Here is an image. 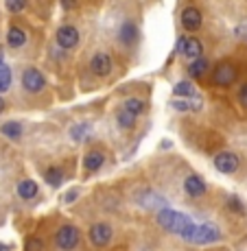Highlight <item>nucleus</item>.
<instances>
[{
	"label": "nucleus",
	"instance_id": "6e6552de",
	"mask_svg": "<svg viewBox=\"0 0 247 251\" xmlns=\"http://www.w3.org/2000/svg\"><path fill=\"white\" fill-rule=\"evenodd\" d=\"M90 70L96 76H108L112 72V57L108 52H96L90 59Z\"/></svg>",
	"mask_w": 247,
	"mask_h": 251
},
{
	"label": "nucleus",
	"instance_id": "393cba45",
	"mask_svg": "<svg viewBox=\"0 0 247 251\" xmlns=\"http://www.w3.org/2000/svg\"><path fill=\"white\" fill-rule=\"evenodd\" d=\"M7 2V9L11 13H20L24 9V4H27V0H4Z\"/></svg>",
	"mask_w": 247,
	"mask_h": 251
},
{
	"label": "nucleus",
	"instance_id": "a878e982",
	"mask_svg": "<svg viewBox=\"0 0 247 251\" xmlns=\"http://www.w3.org/2000/svg\"><path fill=\"white\" fill-rule=\"evenodd\" d=\"M24 251H42V240L40 238H28L27 240V249Z\"/></svg>",
	"mask_w": 247,
	"mask_h": 251
},
{
	"label": "nucleus",
	"instance_id": "bb28decb",
	"mask_svg": "<svg viewBox=\"0 0 247 251\" xmlns=\"http://www.w3.org/2000/svg\"><path fill=\"white\" fill-rule=\"evenodd\" d=\"M173 107H175V109H180V112H188V109H192V107H199V105L184 103V100H175V103H173Z\"/></svg>",
	"mask_w": 247,
	"mask_h": 251
},
{
	"label": "nucleus",
	"instance_id": "f03ea898",
	"mask_svg": "<svg viewBox=\"0 0 247 251\" xmlns=\"http://www.w3.org/2000/svg\"><path fill=\"white\" fill-rule=\"evenodd\" d=\"M236 79H239V70H236V66L230 64V61H221V64H217L215 70H212V83L219 85V88H227V85H232Z\"/></svg>",
	"mask_w": 247,
	"mask_h": 251
},
{
	"label": "nucleus",
	"instance_id": "39448f33",
	"mask_svg": "<svg viewBox=\"0 0 247 251\" xmlns=\"http://www.w3.org/2000/svg\"><path fill=\"white\" fill-rule=\"evenodd\" d=\"M22 85H24V90H27V92L37 94V92L44 90L46 79H44V75H42L37 68H27V70H24V75H22Z\"/></svg>",
	"mask_w": 247,
	"mask_h": 251
},
{
	"label": "nucleus",
	"instance_id": "dca6fc26",
	"mask_svg": "<svg viewBox=\"0 0 247 251\" xmlns=\"http://www.w3.org/2000/svg\"><path fill=\"white\" fill-rule=\"evenodd\" d=\"M18 195L22 197V199H33V197L37 195V183L33 181V179H24L18 183Z\"/></svg>",
	"mask_w": 247,
	"mask_h": 251
},
{
	"label": "nucleus",
	"instance_id": "a211bd4d",
	"mask_svg": "<svg viewBox=\"0 0 247 251\" xmlns=\"http://www.w3.org/2000/svg\"><path fill=\"white\" fill-rule=\"evenodd\" d=\"M208 68H210V64L199 57V59H192V64H191V68H188V72H191L192 79H199V76H203L208 72Z\"/></svg>",
	"mask_w": 247,
	"mask_h": 251
},
{
	"label": "nucleus",
	"instance_id": "9d476101",
	"mask_svg": "<svg viewBox=\"0 0 247 251\" xmlns=\"http://www.w3.org/2000/svg\"><path fill=\"white\" fill-rule=\"evenodd\" d=\"M184 190H186L188 197H203L206 195V181L201 179L199 175H188L186 179H184Z\"/></svg>",
	"mask_w": 247,
	"mask_h": 251
},
{
	"label": "nucleus",
	"instance_id": "ddd939ff",
	"mask_svg": "<svg viewBox=\"0 0 247 251\" xmlns=\"http://www.w3.org/2000/svg\"><path fill=\"white\" fill-rule=\"evenodd\" d=\"M203 52V46L197 37H186V46H184V57L188 59H199Z\"/></svg>",
	"mask_w": 247,
	"mask_h": 251
},
{
	"label": "nucleus",
	"instance_id": "473e14b6",
	"mask_svg": "<svg viewBox=\"0 0 247 251\" xmlns=\"http://www.w3.org/2000/svg\"><path fill=\"white\" fill-rule=\"evenodd\" d=\"M0 251H11V247H7V245H0Z\"/></svg>",
	"mask_w": 247,
	"mask_h": 251
},
{
	"label": "nucleus",
	"instance_id": "1a4fd4ad",
	"mask_svg": "<svg viewBox=\"0 0 247 251\" xmlns=\"http://www.w3.org/2000/svg\"><path fill=\"white\" fill-rule=\"evenodd\" d=\"M90 240L94 247H105L112 240V227L108 223H94L90 229Z\"/></svg>",
	"mask_w": 247,
	"mask_h": 251
},
{
	"label": "nucleus",
	"instance_id": "2f4dec72",
	"mask_svg": "<svg viewBox=\"0 0 247 251\" xmlns=\"http://www.w3.org/2000/svg\"><path fill=\"white\" fill-rule=\"evenodd\" d=\"M4 112V100H2V96H0V114Z\"/></svg>",
	"mask_w": 247,
	"mask_h": 251
},
{
	"label": "nucleus",
	"instance_id": "6ab92c4d",
	"mask_svg": "<svg viewBox=\"0 0 247 251\" xmlns=\"http://www.w3.org/2000/svg\"><path fill=\"white\" fill-rule=\"evenodd\" d=\"M0 131L9 140H20V136H22V127L18 123H4L2 127H0Z\"/></svg>",
	"mask_w": 247,
	"mask_h": 251
},
{
	"label": "nucleus",
	"instance_id": "aec40b11",
	"mask_svg": "<svg viewBox=\"0 0 247 251\" xmlns=\"http://www.w3.org/2000/svg\"><path fill=\"white\" fill-rule=\"evenodd\" d=\"M125 109H127V112H132L134 116H140L144 112V103L140 99H136V96H132V99L125 100Z\"/></svg>",
	"mask_w": 247,
	"mask_h": 251
},
{
	"label": "nucleus",
	"instance_id": "f3484780",
	"mask_svg": "<svg viewBox=\"0 0 247 251\" xmlns=\"http://www.w3.org/2000/svg\"><path fill=\"white\" fill-rule=\"evenodd\" d=\"M140 203H142V207H160V210H164V205H166V201L162 199V197H158V195H153V192H147V195H142L140 197Z\"/></svg>",
	"mask_w": 247,
	"mask_h": 251
},
{
	"label": "nucleus",
	"instance_id": "7c9ffc66",
	"mask_svg": "<svg viewBox=\"0 0 247 251\" xmlns=\"http://www.w3.org/2000/svg\"><path fill=\"white\" fill-rule=\"evenodd\" d=\"M230 207L232 210H236V212H243V207H241V203L236 199H230Z\"/></svg>",
	"mask_w": 247,
	"mask_h": 251
},
{
	"label": "nucleus",
	"instance_id": "b1692460",
	"mask_svg": "<svg viewBox=\"0 0 247 251\" xmlns=\"http://www.w3.org/2000/svg\"><path fill=\"white\" fill-rule=\"evenodd\" d=\"M173 92H175V96H192L195 94V88H192V83H188V81H180Z\"/></svg>",
	"mask_w": 247,
	"mask_h": 251
},
{
	"label": "nucleus",
	"instance_id": "4be33fe9",
	"mask_svg": "<svg viewBox=\"0 0 247 251\" xmlns=\"http://www.w3.org/2000/svg\"><path fill=\"white\" fill-rule=\"evenodd\" d=\"M46 181L51 183L53 188L61 186V181H64V173H61V168H48V173H46Z\"/></svg>",
	"mask_w": 247,
	"mask_h": 251
},
{
	"label": "nucleus",
	"instance_id": "423d86ee",
	"mask_svg": "<svg viewBox=\"0 0 247 251\" xmlns=\"http://www.w3.org/2000/svg\"><path fill=\"white\" fill-rule=\"evenodd\" d=\"M239 155L236 153H230V151H221L215 155V166L219 173H225V175H230V173H236L239 171Z\"/></svg>",
	"mask_w": 247,
	"mask_h": 251
},
{
	"label": "nucleus",
	"instance_id": "4468645a",
	"mask_svg": "<svg viewBox=\"0 0 247 251\" xmlns=\"http://www.w3.org/2000/svg\"><path fill=\"white\" fill-rule=\"evenodd\" d=\"M103 162H105V157H103V153L101 151H90L88 155H85V160H83V168L85 171H99L101 166H103Z\"/></svg>",
	"mask_w": 247,
	"mask_h": 251
},
{
	"label": "nucleus",
	"instance_id": "412c9836",
	"mask_svg": "<svg viewBox=\"0 0 247 251\" xmlns=\"http://www.w3.org/2000/svg\"><path fill=\"white\" fill-rule=\"evenodd\" d=\"M9 85H11V70L0 61V92H7Z\"/></svg>",
	"mask_w": 247,
	"mask_h": 251
},
{
	"label": "nucleus",
	"instance_id": "5701e85b",
	"mask_svg": "<svg viewBox=\"0 0 247 251\" xmlns=\"http://www.w3.org/2000/svg\"><path fill=\"white\" fill-rule=\"evenodd\" d=\"M118 125L123 129H134L136 127V116L132 112H127V109H123V112L118 114Z\"/></svg>",
	"mask_w": 247,
	"mask_h": 251
},
{
	"label": "nucleus",
	"instance_id": "f8f14e48",
	"mask_svg": "<svg viewBox=\"0 0 247 251\" xmlns=\"http://www.w3.org/2000/svg\"><path fill=\"white\" fill-rule=\"evenodd\" d=\"M118 37H120V42H123V44H127V46L136 44V40H138V28H136V24L134 22H125L123 26H120Z\"/></svg>",
	"mask_w": 247,
	"mask_h": 251
},
{
	"label": "nucleus",
	"instance_id": "7ed1b4c3",
	"mask_svg": "<svg viewBox=\"0 0 247 251\" xmlns=\"http://www.w3.org/2000/svg\"><path fill=\"white\" fill-rule=\"evenodd\" d=\"M79 240H81V231L77 229L75 225H64V227H59L55 234V245L64 251H72L79 245Z\"/></svg>",
	"mask_w": 247,
	"mask_h": 251
},
{
	"label": "nucleus",
	"instance_id": "72a5a7b5",
	"mask_svg": "<svg viewBox=\"0 0 247 251\" xmlns=\"http://www.w3.org/2000/svg\"><path fill=\"white\" fill-rule=\"evenodd\" d=\"M0 61H2V50H0Z\"/></svg>",
	"mask_w": 247,
	"mask_h": 251
},
{
	"label": "nucleus",
	"instance_id": "f257e3e1",
	"mask_svg": "<svg viewBox=\"0 0 247 251\" xmlns=\"http://www.w3.org/2000/svg\"><path fill=\"white\" fill-rule=\"evenodd\" d=\"M158 223L162 225L166 231H171V234H177V236H182L184 240H188L191 238V234H192V229L197 227L195 223H192V219L191 216H186V214H182V212H175V210H160V214H158Z\"/></svg>",
	"mask_w": 247,
	"mask_h": 251
},
{
	"label": "nucleus",
	"instance_id": "0eeeda50",
	"mask_svg": "<svg viewBox=\"0 0 247 251\" xmlns=\"http://www.w3.org/2000/svg\"><path fill=\"white\" fill-rule=\"evenodd\" d=\"M57 44L64 48V50L75 48L77 44H79V31H77L75 26H70V24L59 26V31H57Z\"/></svg>",
	"mask_w": 247,
	"mask_h": 251
},
{
	"label": "nucleus",
	"instance_id": "c85d7f7f",
	"mask_svg": "<svg viewBox=\"0 0 247 251\" xmlns=\"http://www.w3.org/2000/svg\"><path fill=\"white\" fill-rule=\"evenodd\" d=\"M184 46H186V37H180V40H177V55H184Z\"/></svg>",
	"mask_w": 247,
	"mask_h": 251
},
{
	"label": "nucleus",
	"instance_id": "20e7f679",
	"mask_svg": "<svg viewBox=\"0 0 247 251\" xmlns=\"http://www.w3.org/2000/svg\"><path fill=\"white\" fill-rule=\"evenodd\" d=\"M217 240H221V231L217 229V225H197L195 229H192L191 238H188V243H195V245H208V243H217Z\"/></svg>",
	"mask_w": 247,
	"mask_h": 251
},
{
	"label": "nucleus",
	"instance_id": "9b49d317",
	"mask_svg": "<svg viewBox=\"0 0 247 251\" xmlns=\"http://www.w3.org/2000/svg\"><path fill=\"white\" fill-rule=\"evenodd\" d=\"M201 13H199V9H195V7H186L182 11V26L186 28V31H197V28L201 26Z\"/></svg>",
	"mask_w": 247,
	"mask_h": 251
},
{
	"label": "nucleus",
	"instance_id": "2eb2a0df",
	"mask_svg": "<svg viewBox=\"0 0 247 251\" xmlns=\"http://www.w3.org/2000/svg\"><path fill=\"white\" fill-rule=\"evenodd\" d=\"M7 42L11 48H20V46H24V42H27V33H24L20 26H11L7 33Z\"/></svg>",
	"mask_w": 247,
	"mask_h": 251
},
{
	"label": "nucleus",
	"instance_id": "c756f323",
	"mask_svg": "<svg viewBox=\"0 0 247 251\" xmlns=\"http://www.w3.org/2000/svg\"><path fill=\"white\" fill-rule=\"evenodd\" d=\"M61 7H64V9H75L77 7V0H61Z\"/></svg>",
	"mask_w": 247,
	"mask_h": 251
},
{
	"label": "nucleus",
	"instance_id": "cd10ccee",
	"mask_svg": "<svg viewBox=\"0 0 247 251\" xmlns=\"http://www.w3.org/2000/svg\"><path fill=\"white\" fill-rule=\"evenodd\" d=\"M239 100H241V105H243V107H247V83L239 90Z\"/></svg>",
	"mask_w": 247,
	"mask_h": 251
}]
</instances>
